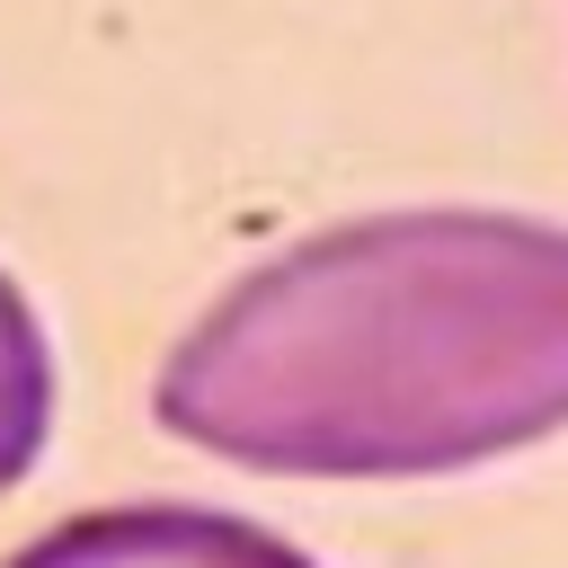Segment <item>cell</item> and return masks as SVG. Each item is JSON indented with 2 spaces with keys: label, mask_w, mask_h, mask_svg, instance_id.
Returning <instances> with one entry per match:
<instances>
[{
  "label": "cell",
  "mask_w": 568,
  "mask_h": 568,
  "mask_svg": "<svg viewBox=\"0 0 568 568\" xmlns=\"http://www.w3.org/2000/svg\"><path fill=\"white\" fill-rule=\"evenodd\" d=\"M160 426L284 479H435L568 426V231L364 213L240 275L169 355Z\"/></svg>",
  "instance_id": "6da1fadb"
},
{
  "label": "cell",
  "mask_w": 568,
  "mask_h": 568,
  "mask_svg": "<svg viewBox=\"0 0 568 568\" xmlns=\"http://www.w3.org/2000/svg\"><path fill=\"white\" fill-rule=\"evenodd\" d=\"M9 568H311L284 532L213 506H106L80 524H53Z\"/></svg>",
  "instance_id": "7a4b0ae2"
},
{
  "label": "cell",
  "mask_w": 568,
  "mask_h": 568,
  "mask_svg": "<svg viewBox=\"0 0 568 568\" xmlns=\"http://www.w3.org/2000/svg\"><path fill=\"white\" fill-rule=\"evenodd\" d=\"M44 417H53V355H44V328H36L27 293L0 275V488L36 462Z\"/></svg>",
  "instance_id": "3957f363"
}]
</instances>
